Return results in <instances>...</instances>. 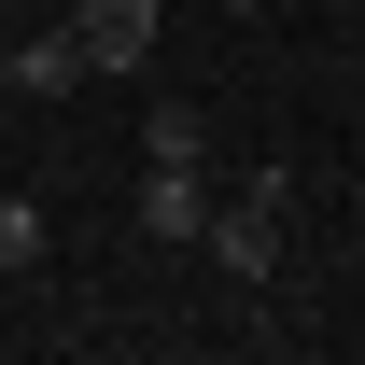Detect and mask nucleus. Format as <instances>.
<instances>
[{
	"mask_svg": "<svg viewBox=\"0 0 365 365\" xmlns=\"http://www.w3.org/2000/svg\"><path fill=\"white\" fill-rule=\"evenodd\" d=\"M43 267V211H29V197H0V281H29Z\"/></svg>",
	"mask_w": 365,
	"mask_h": 365,
	"instance_id": "nucleus-5",
	"label": "nucleus"
},
{
	"mask_svg": "<svg viewBox=\"0 0 365 365\" xmlns=\"http://www.w3.org/2000/svg\"><path fill=\"white\" fill-rule=\"evenodd\" d=\"M71 29H85V71H155L169 0H71Z\"/></svg>",
	"mask_w": 365,
	"mask_h": 365,
	"instance_id": "nucleus-1",
	"label": "nucleus"
},
{
	"mask_svg": "<svg viewBox=\"0 0 365 365\" xmlns=\"http://www.w3.org/2000/svg\"><path fill=\"white\" fill-rule=\"evenodd\" d=\"M0 85H14V98H71V85H85V29H71V14L14 29V43H0Z\"/></svg>",
	"mask_w": 365,
	"mask_h": 365,
	"instance_id": "nucleus-2",
	"label": "nucleus"
},
{
	"mask_svg": "<svg viewBox=\"0 0 365 365\" xmlns=\"http://www.w3.org/2000/svg\"><path fill=\"white\" fill-rule=\"evenodd\" d=\"M0 295H14V281H0Z\"/></svg>",
	"mask_w": 365,
	"mask_h": 365,
	"instance_id": "nucleus-8",
	"label": "nucleus"
},
{
	"mask_svg": "<svg viewBox=\"0 0 365 365\" xmlns=\"http://www.w3.org/2000/svg\"><path fill=\"white\" fill-rule=\"evenodd\" d=\"M0 43H14V14H0Z\"/></svg>",
	"mask_w": 365,
	"mask_h": 365,
	"instance_id": "nucleus-7",
	"label": "nucleus"
},
{
	"mask_svg": "<svg viewBox=\"0 0 365 365\" xmlns=\"http://www.w3.org/2000/svg\"><path fill=\"white\" fill-rule=\"evenodd\" d=\"M211 197H225L211 169H155L140 155V239H211Z\"/></svg>",
	"mask_w": 365,
	"mask_h": 365,
	"instance_id": "nucleus-3",
	"label": "nucleus"
},
{
	"mask_svg": "<svg viewBox=\"0 0 365 365\" xmlns=\"http://www.w3.org/2000/svg\"><path fill=\"white\" fill-rule=\"evenodd\" d=\"M140 155H155V169H211V113H182V98H155V127H140Z\"/></svg>",
	"mask_w": 365,
	"mask_h": 365,
	"instance_id": "nucleus-4",
	"label": "nucleus"
},
{
	"mask_svg": "<svg viewBox=\"0 0 365 365\" xmlns=\"http://www.w3.org/2000/svg\"><path fill=\"white\" fill-rule=\"evenodd\" d=\"M239 14H267V0H239Z\"/></svg>",
	"mask_w": 365,
	"mask_h": 365,
	"instance_id": "nucleus-6",
	"label": "nucleus"
}]
</instances>
